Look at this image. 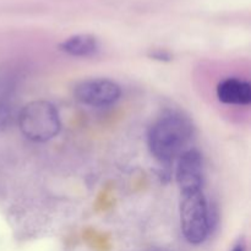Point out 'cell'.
<instances>
[{
  "mask_svg": "<svg viewBox=\"0 0 251 251\" xmlns=\"http://www.w3.org/2000/svg\"><path fill=\"white\" fill-rule=\"evenodd\" d=\"M193 135L194 126L188 118L180 113L168 112L151 125L147 144L157 161L169 164L188 150Z\"/></svg>",
  "mask_w": 251,
  "mask_h": 251,
  "instance_id": "cell-1",
  "label": "cell"
},
{
  "mask_svg": "<svg viewBox=\"0 0 251 251\" xmlns=\"http://www.w3.org/2000/svg\"><path fill=\"white\" fill-rule=\"evenodd\" d=\"M176 161V176L180 194L202 190L203 162L200 152L195 149H188Z\"/></svg>",
  "mask_w": 251,
  "mask_h": 251,
  "instance_id": "cell-5",
  "label": "cell"
},
{
  "mask_svg": "<svg viewBox=\"0 0 251 251\" xmlns=\"http://www.w3.org/2000/svg\"><path fill=\"white\" fill-rule=\"evenodd\" d=\"M98 39L92 34H75L59 44V49L65 54L76 58H91L100 50Z\"/></svg>",
  "mask_w": 251,
  "mask_h": 251,
  "instance_id": "cell-7",
  "label": "cell"
},
{
  "mask_svg": "<svg viewBox=\"0 0 251 251\" xmlns=\"http://www.w3.org/2000/svg\"><path fill=\"white\" fill-rule=\"evenodd\" d=\"M19 127L22 135L34 142H47L59 134L61 127L56 108L48 100H32L20 110Z\"/></svg>",
  "mask_w": 251,
  "mask_h": 251,
  "instance_id": "cell-2",
  "label": "cell"
},
{
  "mask_svg": "<svg viewBox=\"0 0 251 251\" xmlns=\"http://www.w3.org/2000/svg\"><path fill=\"white\" fill-rule=\"evenodd\" d=\"M152 59H158V60H169L171 55L168 53H164V51H158V53L152 54Z\"/></svg>",
  "mask_w": 251,
  "mask_h": 251,
  "instance_id": "cell-8",
  "label": "cell"
},
{
  "mask_svg": "<svg viewBox=\"0 0 251 251\" xmlns=\"http://www.w3.org/2000/svg\"><path fill=\"white\" fill-rule=\"evenodd\" d=\"M74 96L78 102L91 107H108L122 96V88L109 78H88L77 83Z\"/></svg>",
  "mask_w": 251,
  "mask_h": 251,
  "instance_id": "cell-4",
  "label": "cell"
},
{
  "mask_svg": "<svg viewBox=\"0 0 251 251\" xmlns=\"http://www.w3.org/2000/svg\"><path fill=\"white\" fill-rule=\"evenodd\" d=\"M216 93L218 100L225 104L249 105L251 103V86L242 78H223L217 85Z\"/></svg>",
  "mask_w": 251,
  "mask_h": 251,
  "instance_id": "cell-6",
  "label": "cell"
},
{
  "mask_svg": "<svg viewBox=\"0 0 251 251\" xmlns=\"http://www.w3.org/2000/svg\"><path fill=\"white\" fill-rule=\"evenodd\" d=\"M232 251H247V247H245L244 242H239L234 245Z\"/></svg>",
  "mask_w": 251,
  "mask_h": 251,
  "instance_id": "cell-9",
  "label": "cell"
},
{
  "mask_svg": "<svg viewBox=\"0 0 251 251\" xmlns=\"http://www.w3.org/2000/svg\"><path fill=\"white\" fill-rule=\"evenodd\" d=\"M180 228L184 238L193 245L202 244L210 234L212 220L202 190L180 194Z\"/></svg>",
  "mask_w": 251,
  "mask_h": 251,
  "instance_id": "cell-3",
  "label": "cell"
}]
</instances>
